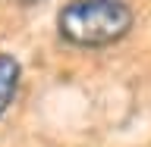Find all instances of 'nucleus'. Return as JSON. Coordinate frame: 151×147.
I'll list each match as a JSON object with an SVG mask.
<instances>
[{"label": "nucleus", "mask_w": 151, "mask_h": 147, "mask_svg": "<svg viewBox=\"0 0 151 147\" xmlns=\"http://www.w3.org/2000/svg\"><path fill=\"white\" fill-rule=\"evenodd\" d=\"M135 25L129 0H66L57 9V38L76 50H104L120 44Z\"/></svg>", "instance_id": "nucleus-1"}, {"label": "nucleus", "mask_w": 151, "mask_h": 147, "mask_svg": "<svg viewBox=\"0 0 151 147\" xmlns=\"http://www.w3.org/2000/svg\"><path fill=\"white\" fill-rule=\"evenodd\" d=\"M19 85H22V63L16 53H0V119L9 113V107L16 103Z\"/></svg>", "instance_id": "nucleus-2"}, {"label": "nucleus", "mask_w": 151, "mask_h": 147, "mask_svg": "<svg viewBox=\"0 0 151 147\" xmlns=\"http://www.w3.org/2000/svg\"><path fill=\"white\" fill-rule=\"evenodd\" d=\"M19 6H38V3H44V0H16Z\"/></svg>", "instance_id": "nucleus-3"}]
</instances>
